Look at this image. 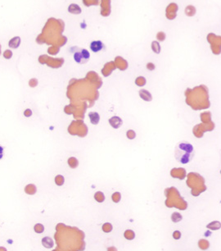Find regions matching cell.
<instances>
[{"label":"cell","mask_w":221,"mask_h":251,"mask_svg":"<svg viewBox=\"0 0 221 251\" xmlns=\"http://www.w3.org/2000/svg\"><path fill=\"white\" fill-rule=\"evenodd\" d=\"M194 157V148L187 141H180L174 147V158L181 164H187Z\"/></svg>","instance_id":"6da1fadb"},{"label":"cell","mask_w":221,"mask_h":251,"mask_svg":"<svg viewBox=\"0 0 221 251\" xmlns=\"http://www.w3.org/2000/svg\"><path fill=\"white\" fill-rule=\"evenodd\" d=\"M90 57V54L87 49H81L80 52H76L74 54V59L78 63L86 62Z\"/></svg>","instance_id":"7a4b0ae2"},{"label":"cell","mask_w":221,"mask_h":251,"mask_svg":"<svg viewBox=\"0 0 221 251\" xmlns=\"http://www.w3.org/2000/svg\"><path fill=\"white\" fill-rule=\"evenodd\" d=\"M104 44L100 40H94L90 44V49L94 53H98L103 49Z\"/></svg>","instance_id":"3957f363"},{"label":"cell","mask_w":221,"mask_h":251,"mask_svg":"<svg viewBox=\"0 0 221 251\" xmlns=\"http://www.w3.org/2000/svg\"><path fill=\"white\" fill-rule=\"evenodd\" d=\"M109 123H110V125L113 127V128L117 129V128H120V126L122 125L123 121H122V119H120V117H119V116H115L110 118Z\"/></svg>","instance_id":"277c9868"},{"label":"cell","mask_w":221,"mask_h":251,"mask_svg":"<svg viewBox=\"0 0 221 251\" xmlns=\"http://www.w3.org/2000/svg\"><path fill=\"white\" fill-rule=\"evenodd\" d=\"M88 116H89V119H90V122L94 125H98L100 121V116L99 114L96 112H91L88 113Z\"/></svg>","instance_id":"5b68a950"},{"label":"cell","mask_w":221,"mask_h":251,"mask_svg":"<svg viewBox=\"0 0 221 251\" xmlns=\"http://www.w3.org/2000/svg\"><path fill=\"white\" fill-rule=\"evenodd\" d=\"M139 96L141 97V98H143V100H145V101H151V99H152L151 93L147 90H139Z\"/></svg>","instance_id":"8992f818"},{"label":"cell","mask_w":221,"mask_h":251,"mask_svg":"<svg viewBox=\"0 0 221 251\" xmlns=\"http://www.w3.org/2000/svg\"><path fill=\"white\" fill-rule=\"evenodd\" d=\"M20 44H21V38L18 36H16L11 39L10 41H9V43H8V45H9V47L12 48V49H17L19 47V45H20Z\"/></svg>","instance_id":"52a82bcc"},{"label":"cell","mask_w":221,"mask_h":251,"mask_svg":"<svg viewBox=\"0 0 221 251\" xmlns=\"http://www.w3.org/2000/svg\"><path fill=\"white\" fill-rule=\"evenodd\" d=\"M42 244L45 248L47 249H51L53 246V241L48 236H46V237H44L42 239Z\"/></svg>","instance_id":"ba28073f"},{"label":"cell","mask_w":221,"mask_h":251,"mask_svg":"<svg viewBox=\"0 0 221 251\" xmlns=\"http://www.w3.org/2000/svg\"><path fill=\"white\" fill-rule=\"evenodd\" d=\"M68 11L70 13H73V14H79V13H81V9L80 8L78 5L76 4H71V5L69 6V8H68Z\"/></svg>","instance_id":"9c48e42d"},{"label":"cell","mask_w":221,"mask_h":251,"mask_svg":"<svg viewBox=\"0 0 221 251\" xmlns=\"http://www.w3.org/2000/svg\"><path fill=\"white\" fill-rule=\"evenodd\" d=\"M183 219L182 215L180 214V212H173L171 215V220L174 223H179Z\"/></svg>","instance_id":"30bf717a"}]
</instances>
